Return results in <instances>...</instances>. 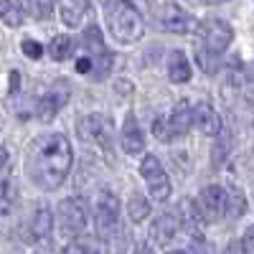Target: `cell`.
I'll return each instance as SVG.
<instances>
[{
	"label": "cell",
	"instance_id": "cell-31",
	"mask_svg": "<svg viewBox=\"0 0 254 254\" xmlns=\"http://www.w3.org/2000/svg\"><path fill=\"white\" fill-rule=\"evenodd\" d=\"M224 254H239V247H237V244H229Z\"/></svg>",
	"mask_w": 254,
	"mask_h": 254
},
{
	"label": "cell",
	"instance_id": "cell-11",
	"mask_svg": "<svg viewBox=\"0 0 254 254\" xmlns=\"http://www.w3.org/2000/svg\"><path fill=\"white\" fill-rule=\"evenodd\" d=\"M120 145H122V150L127 155H137V153L145 150V135H142L140 125H137V120L132 115L125 120L122 130H120Z\"/></svg>",
	"mask_w": 254,
	"mask_h": 254
},
{
	"label": "cell",
	"instance_id": "cell-10",
	"mask_svg": "<svg viewBox=\"0 0 254 254\" xmlns=\"http://www.w3.org/2000/svg\"><path fill=\"white\" fill-rule=\"evenodd\" d=\"M79 130L84 135V140H94L99 147L110 150V142H112V122L102 115H89L79 122Z\"/></svg>",
	"mask_w": 254,
	"mask_h": 254
},
{
	"label": "cell",
	"instance_id": "cell-2",
	"mask_svg": "<svg viewBox=\"0 0 254 254\" xmlns=\"http://www.w3.org/2000/svg\"><path fill=\"white\" fill-rule=\"evenodd\" d=\"M104 18H107L110 33L120 44H135L145 33V20L130 0H107L104 3Z\"/></svg>",
	"mask_w": 254,
	"mask_h": 254
},
{
	"label": "cell",
	"instance_id": "cell-18",
	"mask_svg": "<svg viewBox=\"0 0 254 254\" xmlns=\"http://www.w3.org/2000/svg\"><path fill=\"white\" fill-rule=\"evenodd\" d=\"M64 102H66V97L61 94V97L56 99L54 92H49V94L41 97V99H38V117H41V122H51L54 115L61 110V104H64Z\"/></svg>",
	"mask_w": 254,
	"mask_h": 254
},
{
	"label": "cell",
	"instance_id": "cell-22",
	"mask_svg": "<svg viewBox=\"0 0 254 254\" xmlns=\"http://www.w3.org/2000/svg\"><path fill=\"white\" fill-rule=\"evenodd\" d=\"M61 254H99L94 239H74L61 249Z\"/></svg>",
	"mask_w": 254,
	"mask_h": 254
},
{
	"label": "cell",
	"instance_id": "cell-17",
	"mask_svg": "<svg viewBox=\"0 0 254 254\" xmlns=\"http://www.w3.org/2000/svg\"><path fill=\"white\" fill-rule=\"evenodd\" d=\"M51 229H54V216H51V211L44 206V208H38L36 214H33V221H31V234L38 239V242H46L51 237Z\"/></svg>",
	"mask_w": 254,
	"mask_h": 254
},
{
	"label": "cell",
	"instance_id": "cell-1",
	"mask_svg": "<svg viewBox=\"0 0 254 254\" xmlns=\"http://www.w3.org/2000/svg\"><path fill=\"white\" fill-rule=\"evenodd\" d=\"M71 142L61 132L38 135L26 153V173L41 190H56L69 176Z\"/></svg>",
	"mask_w": 254,
	"mask_h": 254
},
{
	"label": "cell",
	"instance_id": "cell-24",
	"mask_svg": "<svg viewBox=\"0 0 254 254\" xmlns=\"http://www.w3.org/2000/svg\"><path fill=\"white\" fill-rule=\"evenodd\" d=\"M0 18H3L8 26H20V20H23L20 10L13 5V0H0Z\"/></svg>",
	"mask_w": 254,
	"mask_h": 254
},
{
	"label": "cell",
	"instance_id": "cell-14",
	"mask_svg": "<svg viewBox=\"0 0 254 254\" xmlns=\"http://www.w3.org/2000/svg\"><path fill=\"white\" fill-rule=\"evenodd\" d=\"M190 125H193V110H190L188 102H178L173 112L168 115V130H171V137H183Z\"/></svg>",
	"mask_w": 254,
	"mask_h": 254
},
{
	"label": "cell",
	"instance_id": "cell-16",
	"mask_svg": "<svg viewBox=\"0 0 254 254\" xmlns=\"http://www.w3.org/2000/svg\"><path fill=\"white\" fill-rule=\"evenodd\" d=\"M168 76L173 84H186L190 79V64L183 51H171L168 54Z\"/></svg>",
	"mask_w": 254,
	"mask_h": 254
},
{
	"label": "cell",
	"instance_id": "cell-4",
	"mask_svg": "<svg viewBox=\"0 0 254 254\" xmlns=\"http://www.w3.org/2000/svg\"><path fill=\"white\" fill-rule=\"evenodd\" d=\"M84 49H87L89 56H92V76L104 79L112 71L115 56L104 49V38H102V31L97 26H89L87 31H84Z\"/></svg>",
	"mask_w": 254,
	"mask_h": 254
},
{
	"label": "cell",
	"instance_id": "cell-6",
	"mask_svg": "<svg viewBox=\"0 0 254 254\" xmlns=\"http://www.w3.org/2000/svg\"><path fill=\"white\" fill-rule=\"evenodd\" d=\"M231 38H234V31L226 20H219V18H211L206 23H201V51L211 54V56H219L221 51L229 49Z\"/></svg>",
	"mask_w": 254,
	"mask_h": 254
},
{
	"label": "cell",
	"instance_id": "cell-27",
	"mask_svg": "<svg viewBox=\"0 0 254 254\" xmlns=\"http://www.w3.org/2000/svg\"><path fill=\"white\" fill-rule=\"evenodd\" d=\"M242 254H254V224L244 231V237H242Z\"/></svg>",
	"mask_w": 254,
	"mask_h": 254
},
{
	"label": "cell",
	"instance_id": "cell-5",
	"mask_svg": "<svg viewBox=\"0 0 254 254\" xmlns=\"http://www.w3.org/2000/svg\"><path fill=\"white\" fill-rule=\"evenodd\" d=\"M140 173L145 178V186H147V190H150L153 201H168V196H171V181H168L165 168H163V163L155 155H145L142 158Z\"/></svg>",
	"mask_w": 254,
	"mask_h": 254
},
{
	"label": "cell",
	"instance_id": "cell-7",
	"mask_svg": "<svg viewBox=\"0 0 254 254\" xmlns=\"http://www.w3.org/2000/svg\"><path fill=\"white\" fill-rule=\"evenodd\" d=\"M59 229L64 237H76L87 226V206H84L79 198H64L59 203Z\"/></svg>",
	"mask_w": 254,
	"mask_h": 254
},
{
	"label": "cell",
	"instance_id": "cell-33",
	"mask_svg": "<svg viewBox=\"0 0 254 254\" xmlns=\"http://www.w3.org/2000/svg\"><path fill=\"white\" fill-rule=\"evenodd\" d=\"M168 254H188V252H168Z\"/></svg>",
	"mask_w": 254,
	"mask_h": 254
},
{
	"label": "cell",
	"instance_id": "cell-13",
	"mask_svg": "<svg viewBox=\"0 0 254 254\" xmlns=\"http://www.w3.org/2000/svg\"><path fill=\"white\" fill-rule=\"evenodd\" d=\"M178 229H181V216H176L173 211H168V214H160L150 229V234L158 244H171L178 234Z\"/></svg>",
	"mask_w": 254,
	"mask_h": 254
},
{
	"label": "cell",
	"instance_id": "cell-29",
	"mask_svg": "<svg viewBox=\"0 0 254 254\" xmlns=\"http://www.w3.org/2000/svg\"><path fill=\"white\" fill-rule=\"evenodd\" d=\"M244 74H247V81H249L252 87H254V64H249V66H247V71H244Z\"/></svg>",
	"mask_w": 254,
	"mask_h": 254
},
{
	"label": "cell",
	"instance_id": "cell-26",
	"mask_svg": "<svg viewBox=\"0 0 254 254\" xmlns=\"http://www.w3.org/2000/svg\"><path fill=\"white\" fill-rule=\"evenodd\" d=\"M20 51H23L28 59H41L44 56V46L36 44V41H31V38H26L23 44H20Z\"/></svg>",
	"mask_w": 254,
	"mask_h": 254
},
{
	"label": "cell",
	"instance_id": "cell-34",
	"mask_svg": "<svg viewBox=\"0 0 254 254\" xmlns=\"http://www.w3.org/2000/svg\"><path fill=\"white\" fill-rule=\"evenodd\" d=\"M206 3H221V0H206Z\"/></svg>",
	"mask_w": 254,
	"mask_h": 254
},
{
	"label": "cell",
	"instance_id": "cell-25",
	"mask_svg": "<svg viewBox=\"0 0 254 254\" xmlns=\"http://www.w3.org/2000/svg\"><path fill=\"white\" fill-rule=\"evenodd\" d=\"M153 135H155L160 142L173 140V137H171V130H168V117H158V120H153Z\"/></svg>",
	"mask_w": 254,
	"mask_h": 254
},
{
	"label": "cell",
	"instance_id": "cell-9",
	"mask_svg": "<svg viewBox=\"0 0 254 254\" xmlns=\"http://www.w3.org/2000/svg\"><path fill=\"white\" fill-rule=\"evenodd\" d=\"M198 208L203 221L214 224L221 216H226V188L221 186H206L198 196Z\"/></svg>",
	"mask_w": 254,
	"mask_h": 254
},
{
	"label": "cell",
	"instance_id": "cell-3",
	"mask_svg": "<svg viewBox=\"0 0 254 254\" xmlns=\"http://www.w3.org/2000/svg\"><path fill=\"white\" fill-rule=\"evenodd\" d=\"M94 226H97V234L104 242H112L117 237V231H122L120 224V201L112 190H102L97 196L94 203Z\"/></svg>",
	"mask_w": 254,
	"mask_h": 254
},
{
	"label": "cell",
	"instance_id": "cell-15",
	"mask_svg": "<svg viewBox=\"0 0 254 254\" xmlns=\"http://www.w3.org/2000/svg\"><path fill=\"white\" fill-rule=\"evenodd\" d=\"M56 3H59L61 20H64L69 28H76V26L81 23L84 13H87V0H56Z\"/></svg>",
	"mask_w": 254,
	"mask_h": 254
},
{
	"label": "cell",
	"instance_id": "cell-23",
	"mask_svg": "<svg viewBox=\"0 0 254 254\" xmlns=\"http://www.w3.org/2000/svg\"><path fill=\"white\" fill-rule=\"evenodd\" d=\"M26 8H28V13H31L33 18L46 20V18H51V13H54V0H26Z\"/></svg>",
	"mask_w": 254,
	"mask_h": 254
},
{
	"label": "cell",
	"instance_id": "cell-32",
	"mask_svg": "<svg viewBox=\"0 0 254 254\" xmlns=\"http://www.w3.org/2000/svg\"><path fill=\"white\" fill-rule=\"evenodd\" d=\"M137 254H150V247H147V244H137Z\"/></svg>",
	"mask_w": 254,
	"mask_h": 254
},
{
	"label": "cell",
	"instance_id": "cell-12",
	"mask_svg": "<svg viewBox=\"0 0 254 254\" xmlns=\"http://www.w3.org/2000/svg\"><path fill=\"white\" fill-rule=\"evenodd\" d=\"M193 122H196L198 130H201L203 135H208V137L221 135V117H219L216 110L211 107V104H206V102H201V104H196V107H193Z\"/></svg>",
	"mask_w": 254,
	"mask_h": 254
},
{
	"label": "cell",
	"instance_id": "cell-19",
	"mask_svg": "<svg viewBox=\"0 0 254 254\" xmlns=\"http://www.w3.org/2000/svg\"><path fill=\"white\" fill-rule=\"evenodd\" d=\"M127 214H130V221L140 224L147 214H150V203H147V198L142 193H132L130 201H127Z\"/></svg>",
	"mask_w": 254,
	"mask_h": 254
},
{
	"label": "cell",
	"instance_id": "cell-30",
	"mask_svg": "<svg viewBox=\"0 0 254 254\" xmlns=\"http://www.w3.org/2000/svg\"><path fill=\"white\" fill-rule=\"evenodd\" d=\"M5 160H8V150H5V147H0V168L5 165Z\"/></svg>",
	"mask_w": 254,
	"mask_h": 254
},
{
	"label": "cell",
	"instance_id": "cell-8",
	"mask_svg": "<svg viewBox=\"0 0 254 254\" xmlns=\"http://www.w3.org/2000/svg\"><path fill=\"white\" fill-rule=\"evenodd\" d=\"M158 23L168 33H190V31H196V18L188 10H183L181 5H176V3H165L160 8Z\"/></svg>",
	"mask_w": 254,
	"mask_h": 254
},
{
	"label": "cell",
	"instance_id": "cell-20",
	"mask_svg": "<svg viewBox=\"0 0 254 254\" xmlns=\"http://www.w3.org/2000/svg\"><path fill=\"white\" fill-rule=\"evenodd\" d=\"M247 208V198L239 188H229L226 190V216L231 219H239Z\"/></svg>",
	"mask_w": 254,
	"mask_h": 254
},
{
	"label": "cell",
	"instance_id": "cell-21",
	"mask_svg": "<svg viewBox=\"0 0 254 254\" xmlns=\"http://www.w3.org/2000/svg\"><path fill=\"white\" fill-rule=\"evenodd\" d=\"M71 38L69 36H56L54 41H51V46H49V54H51V59L54 61H66L69 59V54H71Z\"/></svg>",
	"mask_w": 254,
	"mask_h": 254
},
{
	"label": "cell",
	"instance_id": "cell-28",
	"mask_svg": "<svg viewBox=\"0 0 254 254\" xmlns=\"http://www.w3.org/2000/svg\"><path fill=\"white\" fill-rule=\"evenodd\" d=\"M76 71H79V74H89V71H92V59H89V56L76 59Z\"/></svg>",
	"mask_w": 254,
	"mask_h": 254
}]
</instances>
